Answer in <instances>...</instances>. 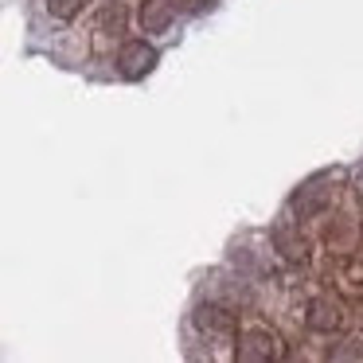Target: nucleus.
I'll return each mask as SVG.
<instances>
[{"mask_svg":"<svg viewBox=\"0 0 363 363\" xmlns=\"http://www.w3.org/2000/svg\"><path fill=\"white\" fill-rule=\"evenodd\" d=\"M305 324H308L313 332H336L340 324H344V313H340L336 301L313 297V301H308V313H305Z\"/></svg>","mask_w":363,"mask_h":363,"instance_id":"nucleus-5","label":"nucleus"},{"mask_svg":"<svg viewBox=\"0 0 363 363\" xmlns=\"http://www.w3.org/2000/svg\"><path fill=\"white\" fill-rule=\"evenodd\" d=\"M359 196H363V168H359Z\"/></svg>","mask_w":363,"mask_h":363,"instance_id":"nucleus-12","label":"nucleus"},{"mask_svg":"<svg viewBox=\"0 0 363 363\" xmlns=\"http://www.w3.org/2000/svg\"><path fill=\"white\" fill-rule=\"evenodd\" d=\"M152 67H157V48H152V43H145V40L121 43V51H118V71L125 74V79H145Z\"/></svg>","mask_w":363,"mask_h":363,"instance_id":"nucleus-3","label":"nucleus"},{"mask_svg":"<svg viewBox=\"0 0 363 363\" xmlns=\"http://www.w3.org/2000/svg\"><path fill=\"white\" fill-rule=\"evenodd\" d=\"M332 196H336V176L320 172V176L305 180L297 191H293L289 207H293V215H297V219H313V215H320L324 207L332 203Z\"/></svg>","mask_w":363,"mask_h":363,"instance_id":"nucleus-1","label":"nucleus"},{"mask_svg":"<svg viewBox=\"0 0 363 363\" xmlns=\"http://www.w3.org/2000/svg\"><path fill=\"white\" fill-rule=\"evenodd\" d=\"M172 4L176 0H141V28L145 32H164L172 20Z\"/></svg>","mask_w":363,"mask_h":363,"instance_id":"nucleus-6","label":"nucleus"},{"mask_svg":"<svg viewBox=\"0 0 363 363\" xmlns=\"http://www.w3.org/2000/svg\"><path fill=\"white\" fill-rule=\"evenodd\" d=\"M274 242H277V250H281L289 262H305V242H301V238L293 235V227H289V223L274 227Z\"/></svg>","mask_w":363,"mask_h":363,"instance_id":"nucleus-7","label":"nucleus"},{"mask_svg":"<svg viewBox=\"0 0 363 363\" xmlns=\"http://www.w3.org/2000/svg\"><path fill=\"white\" fill-rule=\"evenodd\" d=\"M79 9H82V0H48V12L55 20H74Z\"/></svg>","mask_w":363,"mask_h":363,"instance_id":"nucleus-8","label":"nucleus"},{"mask_svg":"<svg viewBox=\"0 0 363 363\" xmlns=\"http://www.w3.org/2000/svg\"><path fill=\"white\" fill-rule=\"evenodd\" d=\"M196 324H199V332H207V336H219V340L235 336V313L223 308V305H199L196 308Z\"/></svg>","mask_w":363,"mask_h":363,"instance_id":"nucleus-4","label":"nucleus"},{"mask_svg":"<svg viewBox=\"0 0 363 363\" xmlns=\"http://www.w3.org/2000/svg\"><path fill=\"white\" fill-rule=\"evenodd\" d=\"M207 4H211V0H176V9L180 12H203Z\"/></svg>","mask_w":363,"mask_h":363,"instance_id":"nucleus-11","label":"nucleus"},{"mask_svg":"<svg viewBox=\"0 0 363 363\" xmlns=\"http://www.w3.org/2000/svg\"><path fill=\"white\" fill-rule=\"evenodd\" d=\"M332 359H363V344H359V340H344V344H340V347H332Z\"/></svg>","mask_w":363,"mask_h":363,"instance_id":"nucleus-9","label":"nucleus"},{"mask_svg":"<svg viewBox=\"0 0 363 363\" xmlns=\"http://www.w3.org/2000/svg\"><path fill=\"white\" fill-rule=\"evenodd\" d=\"M235 355H238L242 363H269V359H281L285 347H281V340H277L274 332H266V328H250L242 340H238Z\"/></svg>","mask_w":363,"mask_h":363,"instance_id":"nucleus-2","label":"nucleus"},{"mask_svg":"<svg viewBox=\"0 0 363 363\" xmlns=\"http://www.w3.org/2000/svg\"><path fill=\"white\" fill-rule=\"evenodd\" d=\"M102 28H113V35H118L121 28H125V9H121V4L106 9V12H102Z\"/></svg>","mask_w":363,"mask_h":363,"instance_id":"nucleus-10","label":"nucleus"}]
</instances>
